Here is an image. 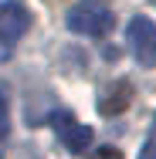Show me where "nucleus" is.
Masks as SVG:
<instances>
[{
	"instance_id": "nucleus-1",
	"label": "nucleus",
	"mask_w": 156,
	"mask_h": 159,
	"mask_svg": "<svg viewBox=\"0 0 156 159\" xmlns=\"http://www.w3.org/2000/svg\"><path fill=\"white\" fill-rule=\"evenodd\" d=\"M64 24H68V31H75V34L102 37V34L112 31L116 14H112V7H109L105 0H78V3H71V7H68Z\"/></svg>"
},
{
	"instance_id": "nucleus-2",
	"label": "nucleus",
	"mask_w": 156,
	"mask_h": 159,
	"mask_svg": "<svg viewBox=\"0 0 156 159\" xmlns=\"http://www.w3.org/2000/svg\"><path fill=\"white\" fill-rule=\"evenodd\" d=\"M125 41H129L132 58L143 68H156V27L149 17H132L125 27Z\"/></svg>"
},
{
	"instance_id": "nucleus-3",
	"label": "nucleus",
	"mask_w": 156,
	"mask_h": 159,
	"mask_svg": "<svg viewBox=\"0 0 156 159\" xmlns=\"http://www.w3.org/2000/svg\"><path fill=\"white\" fill-rule=\"evenodd\" d=\"M31 27V10L21 0H0V44H14Z\"/></svg>"
},
{
	"instance_id": "nucleus-4",
	"label": "nucleus",
	"mask_w": 156,
	"mask_h": 159,
	"mask_svg": "<svg viewBox=\"0 0 156 159\" xmlns=\"http://www.w3.org/2000/svg\"><path fill=\"white\" fill-rule=\"evenodd\" d=\"M51 125H54V132L61 135V142H64V149L68 152H85L88 146H92V129L88 125H82L71 112H54L51 115Z\"/></svg>"
},
{
	"instance_id": "nucleus-5",
	"label": "nucleus",
	"mask_w": 156,
	"mask_h": 159,
	"mask_svg": "<svg viewBox=\"0 0 156 159\" xmlns=\"http://www.w3.org/2000/svg\"><path fill=\"white\" fill-rule=\"evenodd\" d=\"M129 102H132V85L129 81H112L98 95V112L102 115H119V112L129 108Z\"/></svg>"
},
{
	"instance_id": "nucleus-6",
	"label": "nucleus",
	"mask_w": 156,
	"mask_h": 159,
	"mask_svg": "<svg viewBox=\"0 0 156 159\" xmlns=\"http://www.w3.org/2000/svg\"><path fill=\"white\" fill-rule=\"evenodd\" d=\"M139 159H156V119H153V125H149V135H146L143 149H139Z\"/></svg>"
},
{
	"instance_id": "nucleus-7",
	"label": "nucleus",
	"mask_w": 156,
	"mask_h": 159,
	"mask_svg": "<svg viewBox=\"0 0 156 159\" xmlns=\"http://www.w3.org/2000/svg\"><path fill=\"white\" fill-rule=\"evenodd\" d=\"M88 149H92V146H88ZM85 159H122V152H119L116 146H98V149H92Z\"/></svg>"
},
{
	"instance_id": "nucleus-8",
	"label": "nucleus",
	"mask_w": 156,
	"mask_h": 159,
	"mask_svg": "<svg viewBox=\"0 0 156 159\" xmlns=\"http://www.w3.org/2000/svg\"><path fill=\"white\" fill-rule=\"evenodd\" d=\"M0 108H3V95H0Z\"/></svg>"
}]
</instances>
